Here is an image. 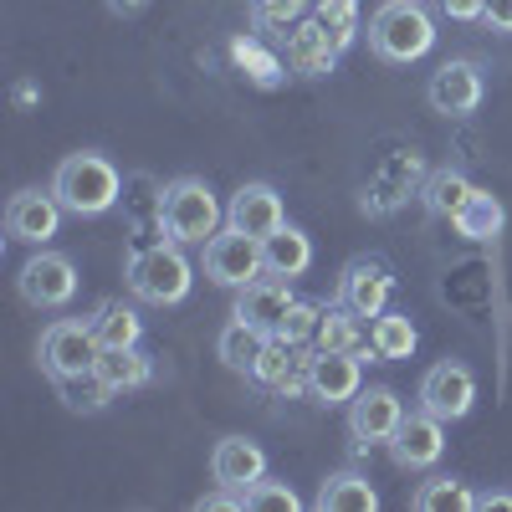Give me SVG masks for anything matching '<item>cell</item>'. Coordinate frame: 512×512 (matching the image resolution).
<instances>
[{
	"mask_svg": "<svg viewBox=\"0 0 512 512\" xmlns=\"http://www.w3.org/2000/svg\"><path fill=\"white\" fill-rule=\"evenodd\" d=\"M405 420V405L395 390H384V384H374V390H359L349 400V436L354 446H390V436L400 431Z\"/></svg>",
	"mask_w": 512,
	"mask_h": 512,
	"instance_id": "cell-13",
	"label": "cell"
},
{
	"mask_svg": "<svg viewBox=\"0 0 512 512\" xmlns=\"http://www.w3.org/2000/svg\"><path fill=\"white\" fill-rule=\"evenodd\" d=\"M318 507H323V512H374V507H379V492H374L369 477H359V472H333V477L318 487Z\"/></svg>",
	"mask_w": 512,
	"mask_h": 512,
	"instance_id": "cell-27",
	"label": "cell"
},
{
	"mask_svg": "<svg viewBox=\"0 0 512 512\" xmlns=\"http://www.w3.org/2000/svg\"><path fill=\"white\" fill-rule=\"evenodd\" d=\"M205 277L216 282V287H246V282H256V277H267V262H262V241L256 236H246V231H236V226H226V231H216L205 241Z\"/></svg>",
	"mask_w": 512,
	"mask_h": 512,
	"instance_id": "cell-6",
	"label": "cell"
},
{
	"mask_svg": "<svg viewBox=\"0 0 512 512\" xmlns=\"http://www.w3.org/2000/svg\"><path fill=\"white\" fill-rule=\"evenodd\" d=\"M292 303H297V297H292L287 277H256V282H246L241 297H236V318H246V323H256V328L277 333Z\"/></svg>",
	"mask_w": 512,
	"mask_h": 512,
	"instance_id": "cell-18",
	"label": "cell"
},
{
	"mask_svg": "<svg viewBox=\"0 0 512 512\" xmlns=\"http://www.w3.org/2000/svg\"><path fill=\"white\" fill-rule=\"evenodd\" d=\"M415 180H420V154H395L390 164L379 169V180L369 185L364 205H369V210H395V205L415 190Z\"/></svg>",
	"mask_w": 512,
	"mask_h": 512,
	"instance_id": "cell-25",
	"label": "cell"
},
{
	"mask_svg": "<svg viewBox=\"0 0 512 512\" xmlns=\"http://www.w3.org/2000/svg\"><path fill=\"white\" fill-rule=\"evenodd\" d=\"M410 502H415V512H466V507H477V497L466 492V482H456V477L420 482Z\"/></svg>",
	"mask_w": 512,
	"mask_h": 512,
	"instance_id": "cell-30",
	"label": "cell"
},
{
	"mask_svg": "<svg viewBox=\"0 0 512 512\" xmlns=\"http://www.w3.org/2000/svg\"><path fill=\"white\" fill-rule=\"evenodd\" d=\"M16 287H21V297H26L31 308L57 313V308H67L72 297H77V267H72V256L36 246V256H26Z\"/></svg>",
	"mask_w": 512,
	"mask_h": 512,
	"instance_id": "cell-7",
	"label": "cell"
},
{
	"mask_svg": "<svg viewBox=\"0 0 512 512\" xmlns=\"http://www.w3.org/2000/svg\"><path fill=\"white\" fill-rule=\"evenodd\" d=\"M477 507H497V512H512V497H502V492H487V497H477Z\"/></svg>",
	"mask_w": 512,
	"mask_h": 512,
	"instance_id": "cell-39",
	"label": "cell"
},
{
	"mask_svg": "<svg viewBox=\"0 0 512 512\" xmlns=\"http://www.w3.org/2000/svg\"><path fill=\"white\" fill-rule=\"evenodd\" d=\"M57 395L67 400V410H82V415H98L108 400H118L108 384H103V374L93 369V374H72V379H57Z\"/></svg>",
	"mask_w": 512,
	"mask_h": 512,
	"instance_id": "cell-31",
	"label": "cell"
},
{
	"mask_svg": "<svg viewBox=\"0 0 512 512\" xmlns=\"http://www.w3.org/2000/svg\"><path fill=\"white\" fill-rule=\"evenodd\" d=\"M492 31H512V0H487V16H482Z\"/></svg>",
	"mask_w": 512,
	"mask_h": 512,
	"instance_id": "cell-37",
	"label": "cell"
},
{
	"mask_svg": "<svg viewBox=\"0 0 512 512\" xmlns=\"http://www.w3.org/2000/svg\"><path fill=\"white\" fill-rule=\"evenodd\" d=\"M98 374H103V384L113 395H134V390H144V384L154 379V364H149V354L134 344V349H103L98 354Z\"/></svg>",
	"mask_w": 512,
	"mask_h": 512,
	"instance_id": "cell-22",
	"label": "cell"
},
{
	"mask_svg": "<svg viewBox=\"0 0 512 512\" xmlns=\"http://www.w3.org/2000/svg\"><path fill=\"white\" fill-rule=\"evenodd\" d=\"M246 507H262V512H297L303 502H297V492H292L287 482L262 477V482H251V487H246Z\"/></svg>",
	"mask_w": 512,
	"mask_h": 512,
	"instance_id": "cell-35",
	"label": "cell"
},
{
	"mask_svg": "<svg viewBox=\"0 0 512 512\" xmlns=\"http://www.w3.org/2000/svg\"><path fill=\"white\" fill-rule=\"evenodd\" d=\"M441 16H451V21H482L487 0H441Z\"/></svg>",
	"mask_w": 512,
	"mask_h": 512,
	"instance_id": "cell-36",
	"label": "cell"
},
{
	"mask_svg": "<svg viewBox=\"0 0 512 512\" xmlns=\"http://www.w3.org/2000/svg\"><path fill=\"white\" fill-rule=\"evenodd\" d=\"M482 93H487V82H482V67L477 62H441L431 72V82H425V98H431V108L446 113V118L477 113L482 108Z\"/></svg>",
	"mask_w": 512,
	"mask_h": 512,
	"instance_id": "cell-14",
	"label": "cell"
},
{
	"mask_svg": "<svg viewBox=\"0 0 512 512\" xmlns=\"http://www.w3.org/2000/svg\"><path fill=\"white\" fill-rule=\"evenodd\" d=\"M52 195L62 200L67 216H108V210L118 205V195H123V175L113 169L108 154L82 149V154H67L57 164Z\"/></svg>",
	"mask_w": 512,
	"mask_h": 512,
	"instance_id": "cell-1",
	"label": "cell"
},
{
	"mask_svg": "<svg viewBox=\"0 0 512 512\" xmlns=\"http://www.w3.org/2000/svg\"><path fill=\"white\" fill-rule=\"evenodd\" d=\"M267 477V451L246 441V436H221L216 451H210V482L216 487H231L246 497L251 482H262Z\"/></svg>",
	"mask_w": 512,
	"mask_h": 512,
	"instance_id": "cell-16",
	"label": "cell"
},
{
	"mask_svg": "<svg viewBox=\"0 0 512 512\" xmlns=\"http://www.w3.org/2000/svg\"><path fill=\"white\" fill-rule=\"evenodd\" d=\"M226 221V210L216 200V190H210L205 180L185 175V180H169L164 195H159V231L169 241H180V246H205L210 236L221 231Z\"/></svg>",
	"mask_w": 512,
	"mask_h": 512,
	"instance_id": "cell-3",
	"label": "cell"
},
{
	"mask_svg": "<svg viewBox=\"0 0 512 512\" xmlns=\"http://www.w3.org/2000/svg\"><path fill=\"white\" fill-rule=\"evenodd\" d=\"M267 328H256V323H246V318H231L226 328H221V338H216V359L226 364V369H236V374H251L256 369V359H262V349H267Z\"/></svg>",
	"mask_w": 512,
	"mask_h": 512,
	"instance_id": "cell-21",
	"label": "cell"
},
{
	"mask_svg": "<svg viewBox=\"0 0 512 512\" xmlns=\"http://www.w3.org/2000/svg\"><path fill=\"white\" fill-rule=\"evenodd\" d=\"M108 11H113V16H123V21H134V16H144V11H149V0H108Z\"/></svg>",
	"mask_w": 512,
	"mask_h": 512,
	"instance_id": "cell-38",
	"label": "cell"
},
{
	"mask_svg": "<svg viewBox=\"0 0 512 512\" xmlns=\"http://www.w3.org/2000/svg\"><path fill=\"white\" fill-rule=\"evenodd\" d=\"M282 57L297 77H328L338 67V57H344V41H338L313 11L297 21L287 36H282Z\"/></svg>",
	"mask_w": 512,
	"mask_h": 512,
	"instance_id": "cell-10",
	"label": "cell"
},
{
	"mask_svg": "<svg viewBox=\"0 0 512 512\" xmlns=\"http://www.w3.org/2000/svg\"><path fill=\"white\" fill-rule=\"evenodd\" d=\"M262 262H267V277H303L313 267V241L308 231H297V226H277L267 241H262Z\"/></svg>",
	"mask_w": 512,
	"mask_h": 512,
	"instance_id": "cell-19",
	"label": "cell"
},
{
	"mask_svg": "<svg viewBox=\"0 0 512 512\" xmlns=\"http://www.w3.org/2000/svg\"><path fill=\"white\" fill-rule=\"evenodd\" d=\"M313 349H344V354H374L369 349V318L349 313L344 303H333L323 308V323H318V338H313Z\"/></svg>",
	"mask_w": 512,
	"mask_h": 512,
	"instance_id": "cell-20",
	"label": "cell"
},
{
	"mask_svg": "<svg viewBox=\"0 0 512 512\" xmlns=\"http://www.w3.org/2000/svg\"><path fill=\"white\" fill-rule=\"evenodd\" d=\"M318 323H323V303H308V297H297V303L287 308L277 338H287V344H313L318 338Z\"/></svg>",
	"mask_w": 512,
	"mask_h": 512,
	"instance_id": "cell-34",
	"label": "cell"
},
{
	"mask_svg": "<svg viewBox=\"0 0 512 512\" xmlns=\"http://www.w3.org/2000/svg\"><path fill=\"white\" fill-rule=\"evenodd\" d=\"M451 226H456V236H461V241H492V236H502V226H507V210H502V200H497V195L477 190Z\"/></svg>",
	"mask_w": 512,
	"mask_h": 512,
	"instance_id": "cell-28",
	"label": "cell"
},
{
	"mask_svg": "<svg viewBox=\"0 0 512 512\" xmlns=\"http://www.w3.org/2000/svg\"><path fill=\"white\" fill-rule=\"evenodd\" d=\"M231 62L256 82V88H277V77H282V67H287V57H277V52L262 47V36H236V41H231Z\"/></svg>",
	"mask_w": 512,
	"mask_h": 512,
	"instance_id": "cell-29",
	"label": "cell"
},
{
	"mask_svg": "<svg viewBox=\"0 0 512 512\" xmlns=\"http://www.w3.org/2000/svg\"><path fill=\"white\" fill-rule=\"evenodd\" d=\"M62 216L67 210L52 190H16L6 205V236L26 241V246H47L62 231Z\"/></svg>",
	"mask_w": 512,
	"mask_h": 512,
	"instance_id": "cell-12",
	"label": "cell"
},
{
	"mask_svg": "<svg viewBox=\"0 0 512 512\" xmlns=\"http://www.w3.org/2000/svg\"><path fill=\"white\" fill-rule=\"evenodd\" d=\"M472 195H477V185L466 180L461 169H436V175L420 185V200H425V210H431V216H441V221H456Z\"/></svg>",
	"mask_w": 512,
	"mask_h": 512,
	"instance_id": "cell-26",
	"label": "cell"
},
{
	"mask_svg": "<svg viewBox=\"0 0 512 512\" xmlns=\"http://www.w3.org/2000/svg\"><path fill=\"white\" fill-rule=\"evenodd\" d=\"M359 390H364L359 354H344V349H313L308 395H313L318 405H349Z\"/></svg>",
	"mask_w": 512,
	"mask_h": 512,
	"instance_id": "cell-15",
	"label": "cell"
},
{
	"mask_svg": "<svg viewBox=\"0 0 512 512\" xmlns=\"http://www.w3.org/2000/svg\"><path fill=\"white\" fill-rule=\"evenodd\" d=\"M226 226H236V231H246V236H256V241H267L277 226H287L282 195H277L272 185H262V180L241 185V190L231 195V205H226Z\"/></svg>",
	"mask_w": 512,
	"mask_h": 512,
	"instance_id": "cell-17",
	"label": "cell"
},
{
	"mask_svg": "<svg viewBox=\"0 0 512 512\" xmlns=\"http://www.w3.org/2000/svg\"><path fill=\"white\" fill-rule=\"evenodd\" d=\"M436 47V16L420 0H384L369 16V52L384 62H420Z\"/></svg>",
	"mask_w": 512,
	"mask_h": 512,
	"instance_id": "cell-4",
	"label": "cell"
},
{
	"mask_svg": "<svg viewBox=\"0 0 512 512\" xmlns=\"http://www.w3.org/2000/svg\"><path fill=\"white\" fill-rule=\"evenodd\" d=\"M390 292H395V277L390 267L379 262V256H354V262L338 272V292L333 303H344L349 313L359 318H379L384 308H390Z\"/></svg>",
	"mask_w": 512,
	"mask_h": 512,
	"instance_id": "cell-9",
	"label": "cell"
},
{
	"mask_svg": "<svg viewBox=\"0 0 512 512\" xmlns=\"http://www.w3.org/2000/svg\"><path fill=\"white\" fill-rule=\"evenodd\" d=\"M415 344H420V333H415L410 313H390V308H384V313L369 323V349H374V359H379V364L410 359V354H415Z\"/></svg>",
	"mask_w": 512,
	"mask_h": 512,
	"instance_id": "cell-23",
	"label": "cell"
},
{
	"mask_svg": "<svg viewBox=\"0 0 512 512\" xmlns=\"http://www.w3.org/2000/svg\"><path fill=\"white\" fill-rule=\"evenodd\" d=\"M472 405H477V374L466 364L441 359V364L425 369V379H420V410H431V415H441L451 425V420L472 415Z\"/></svg>",
	"mask_w": 512,
	"mask_h": 512,
	"instance_id": "cell-8",
	"label": "cell"
},
{
	"mask_svg": "<svg viewBox=\"0 0 512 512\" xmlns=\"http://www.w3.org/2000/svg\"><path fill=\"white\" fill-rule=\"evenodd\" d=\"M313 11V0H251V16H256V26H267V31H292L297 21H303Z\"/></svg>",
	"mask_w": 512,
	"mask_h": 512,
	"instance_id": "cell-33",
	"label": "cell"
},
{
	"mask_svg": "<svg viewBox=\"0 0 512 512\" xmlns=\"http://www.w3.org/2000/svg\"><path fill=\"white\" fill-rule=\"evenodd\" d=\"M313 16L344 41V52L354 47V36H359V0H313Z\"/></svg>",
	"mask_w": 512,
	"mask_h": 512,
	"instance_id": "cell-32",
	"label": "cell"
},
{
	"mask_svg": "<svg viewBox=\"0 0 512 512\" xmlns=\"http://www.w3.org/2000/svg\"><path fill=\"white\" fill-rule=\"evenodd\" d=\"M123 282H128V292H134L139 303L175 308V303H185L190 287H195V267H190V256H185L180 241H154V246L128 256Z\"/></svg>",
	"mask_w": 512,
	"mask_h": 512,
	"instance_id": "cell-2",
	"label": "cell"
},
{
	"mask_svg": "<svg viewBox=\"0 0 512 512\" xmlns=\"http://www.w3.org/2000/svg\"><path fill=\"white\" fill-rule=\"evenodd\" d=\"M88 323H93V333H98V344H103V349H134L139 338H144V318H139V308H128L123 297H108V303H103Z\"/></svg>",
	"mask_w": 512,
	"mask_h": 512,
	"instance_id": "cell-24",
	"label": "cell"
},
{
	"mask_svg": "<svg viewBox=\"0 0 512 512\" xmlns=\"http://www.w3.org/2000/svg\"><path fill=\"white\" fill-rule=\"evenodd\" d=\"M41 369H47L52 379H72V374H93L98 369V333L93 323H82V318H57L47 333H41Z\"/></svg>",
	"mask_w": 512,
	"mask_h": 512,
	"instance_id": "cell-5",
	"label": "cell"
},
{
	"mask_svg": "<svg viewBox=\"0 0 512 512\" xmlns=\"http://www.w3.org/2000/svg\"><path fill=\"white\" fill-rule=\"evenodd\" d=\"M446 451V420L431 415V410H405L400 431L390 436V456L395 466H405V472H425V466H436Z\"/></svg>",
	"mask_w": 512,
	"mask_h": 512,
	"instance_id": "cell-11",
	"label": "cell"
}]
</instances>
